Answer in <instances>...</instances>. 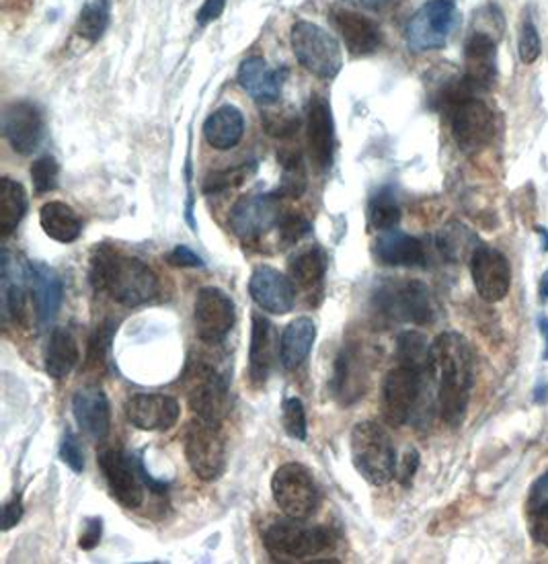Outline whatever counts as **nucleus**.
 I'll return each instance as SVG.
<instances>
[{"label": "nucleus", "instance_id": "16", "mask_svg": "<svg viewBox=\"0 0 548 564\" xmlns=\"http://www.w3.org/2000/svg\"><path fill=\"white\" fill-rule=\"evenodd\" d=\"M123 411L126 419L140 431L173 430L181 416L178 399L159 392L133 394L123 404Z\"/></svg>", "mask_w": 548, "mask_h": 564}, {"label": "nucleus", "instance_id": "5", "mask_svg": "<svg viewBox=\"0 0 548 564\" xmlns=\"http://www.w3.org/2000/svg\"><path fill=\"white\" fill-rule=\"evenodd\" d=\"M264 544L273 561H302L335 546V534L325 525L304 528L298 520L276 521L264 534Z\"/></svg>", "mask_w": 548, "mask_h": 564}, {"label": "nucleus", "instance_id": "14", "mask_svg": "<svg viewBox=\"0 0 548 564\" xmlns=\"http://www.w3.org/2000/svg\"><path fill=\"white\" fill-rule=\"evenodd\" d=\"M280 195H249L230 212V228L243 240H257L280 223Z\"/></svg>", "mask_w": 548, "mask_h": 564}, {"label": "nucleus", "instance_id": "1", "mask_svg": "<svg viewBox=\"0 0 548 564\" xmlns=\"http://www.w3.org/2000/svg\"><path fill=\"white\" fill-rule=\"evenodd\" d=\"M431 378L438 382V409L448 425L464 421L474 384V354L460 333L448 330L431 343Z\"/></svg>", "mask_w": 548, "mask_h": 564}, {"label": "nucleus", "instance_id": "27", "mask_svg": "<svg viewBox=\"0 0 548 564\" xmlns=\"http://www.w3.org/2000/svg\"><path fill=\"white\" fill-rule=\"evenodd\" d=\"M30 268H21L11 261V253L2 251V311L17 325L28 321V297H30Z\"/></svg>", "mask_w": 548, "mask_h": 564}, {"label": "nucleus", "instance_id": "47", "mask_svg": "<svg viewBox=\"0 0 548 564\" xmlns=\"http://www.w3.org/2000/svg\"><path fill=\"white\" fill-rule=\"evenodd\" d=\"M540 52H542V42H540L538 30H536L533 19H526L524 25H522V30H519V59H522L524 64H533V62L540 58Z\"/></svg>", "mask_w": 548, "mask_h": 564}, {"label": "nucleus", "instance_id": "21", "mask_svg": "<svg viewBox=\"0 0 548 564\" xmlns=\"http://www.w3.org/2000/svg\"><path fill=\"white\" fill-rule=\"evenodd\" d=\"M307 140L312 163L319 171H326L333 164L335 154V123L331 107L323 97H314L309 105Z\"/></svg>", "mask_w": 548, "mask_h": 564}, {"label": "nucleus", "instance_id": "49", "mask_svg": "<svg viewBox=\"0 0 548 564\" xmlns=\"http://www.w3.org/2000/svg\"><path fill=\"white\" fill-rule=\"evenodd\" d=\"M417 468H419V452L416 447H409L402 456L399 466H397V478H399L402 487H411L413 478L417 475Z\"/></svg>", "mask_w": 548, "mask_h": 564}, {"label": "nucleus", "instance_id": "42", "mask_svg": "<svg viewBox=\"0 0 548 564\" xmlns=\"http://www.w3.org/2000/svg\"><path fill=\"white\" fill-rule=\"evenodd\" d=\"M251 169L252 166H249V164H240V166H233V169H226V171L212 173L206 178V183H204V194H223L226 189L237 187L245 178L249 177Z\"/></svg>", "mask_w": 548, "mask_h": 564}, {"label": "nucleus", "instance_id": "11", "mask_svg": "<svg viewBox=\"0 0 548 564\" xmlns=\"http://www.w3.org/2000/svg\"><path fill=\"white\" fill-rule=\"evenodd\" d=\"M195 330L204 343H221L235 327V302L221 288H202L193 306Z\"/></svg>", "mask_w": 548, "mask_h": 564}, {"label": "nucleus", "instance_id": "26", "mask_svg": "<svg viewBox=\"0 0 548 564\" xmlns=\"http://www.w3.org/2000/svg\"><path fill=\"white\" fill-rule=\"evenodd\" d=\"M73 415L90 440L101 442L111 427V409L101 388H83L73 399Z\"/></svg>", "mask_w": 548, "mask_h": 564}, {"label": "nucleus", "instance_id": "10", "mask_svg": "<svg viewBox=\"0 0 548 564\" xmlns=\"http://www.w3.org/2000/svg\"><path fill=\"white\" fill-rule=\"evenodd\" d=\"M448 116L456 144L466 152L487 147L495 135L493 111L474 95L452 105L448 109Z\"/></svg>", "mask_w": 548, "mask_h": 564}, {"label": "nucleus", "instance_id": "44", "mask_svg": "<svg viewBox=\"0 0 548 564\" xmlns=\"http://www.w3.org/2000/svg\"><path fill=\"white\" fill-rule=\"evenodd\" d=\"M304 187H307V175H304V169L300 163V156L292 154V156L283 159L282 187L278 195L298 197V195L304 194Z\"/></svg>", "mask_w": 548, "mask_h": 564}, {"label": "nucleus", "instance_id": "24", "mask_svg": "<svg viewBox=\"0 0 548 564\" xmlns=\"http://www.w3.org/2000/svg\"><path fill=\"white\" fill-rule=\"evenodd\" d=\"M464 62H466V80L476 90H490L497 78V47L493 37L476 31L464 47Z\"/></svg>", "mask_w": 548, "mask_h": 564}, {"label": "nucleus", "instance_id": "12", "mask_svg": "<svg viewBox=\"0 0 548 564\" xmlns=\"http://www.w3.org/2000/svg\"><path fill=\"white\" fill-rule=\"evenodd\" d=\"M426 373L399 366L388 371L383 387V411L390 425H402L416 413Z\"/></svg>", "mask_w": 548, "mask_h": 564}, {"label": "nucleus", "instance_id": "38", "mask_svg": "<svg viewBox=\"0 0 548 564\" xmlns=\"http://www.w3.org/2000/svg\"><path fill=\"white\" fill-rule=\"evenodd\" d=\"M397 359L405 368L430 373L431 343L417 330H405L397 341Z\"/></svg>", "mask_w": 548, "mask_h": 564}, {"label": "nucleus", "instance_id": "55", "mask_svg": "<svg viewBox=\"0 0 548 564\" xmlns=\"http://www.w3.org/2000/svg\"><path fill=\"white\" fill-rule=\"evenodd\" d=\"M538 300H540V304H547L548 302V269L545 271L542 280H540V285H538Z\"/></svg>", "mask_w": 548, "mask_h": 564}, {"label": "nucleus", "instance_id": "53", "mask_svg": "<svg viewBox=\"0 0 548 564\" xmlns=\"http://www.w3.org/2000/svg\"><path fill=\"white\" fill-rule=\"evenodd\" d=\"M224 7H226V0H206L204 7L197 11V23L208 25L212 21H216L223 15Z\"/></svg>", "mask_w": 548, "mask_h": 564}, {"label": "nucleus", "instance_id": "30", "mask_svg": "<svg viewBox=\"0 0 548 564\" xmlns=\"http://www.w3.org/2000/svg\"><path fill=\"white\" fill-rule=\"evenodd\" d=\"M316 341V325L309 316H300L283 328L280 339V361L286 370H297L311 356Z\"/></svg>", "mask_w": 548, "mask_h": 564}, {"label": "nucleus", "instance_id": "41", "mask_svg": "<svg viewBox=\"0 0 548 564\" xmlns=\"http://www.w3.org/2000/svg\"><path fill=\"white\" fill-rule=\"evenodd\" d=\"M282 423L286 433L298 440V442H304L307 440V433H309V423H307V411H304V404L297 397L292 399H286L282 404Z\"/></svg>", "mask_w": 548, "mask_h": 564}, {"label": "nucleus", "instance_id": "37", "mask_svg": "<svg viewBox=\"0 0 548 564\" xmlns=\"http://www.w3.org/2000/svg\"><path fill=\"white\" fill-rule=\"evenodd\" d=\"M326 273V253L321 247H311L290 261V280L302 290L319 288Z\"/></svg>", "mask_w": 548, "mask_h": 564}, {"label": "nucleus", "instance_id": "17", "mask_svg": "<svg viewBox=\"0 0 548 564\" xmlns=\"http://www.w3.org/2000/svg\"><path fill=\"white\" fill-rule=\"evenodd\" d=\"M190 406L200 419L221 425L230 411V390L226 378L202 366L195 371V380L190 390Z\"/></svg>", "mask_w": 548, "mask_h": 564}, {"label": "nucleus", "instance_id": "7", "mask_svg": "<svg viewBox=\"0 0 548 564\" xmlns=\"http://www.w3.org/2000/svg\"><path fill=\"white\" fill-rule=\"evenodd\" d=\"M271 492L276 506L290 520L304 521L314 516L319 507V489L309 468L290 462L283 464L271 478Z\"/></svg>", "mask_w": 548, "mask_h": 564}, {"label": "nucleus", "instance_id": "50", "mask_svg": "<svg viewBox=\"0 0 548 564\" xmlns=\"http://www.w3.org/2000/svg\"><path fill=\"white\" fill-rule=\"evenodd\" d=\"M104 534V520L101 518H89L83 525V534L78 538V546L83 550H93L99 546Z\"/></svg>", "mask_w": 548, "mask_h": 564}, {"label": "nucleus", "instance_id": "58", "mask_svg": "<svg viewBox=\"0 0 548 564\" xmlns=\"http://www.w3.org/2000/svg\"><path fill=\"white\" fill-rule=\"evenodd\" d=\"M536 232H538V235H540V237H542V251H545V253H548V232H547V228H542V226H538V228H536Z\"/></svg>", "mask_w": 548, "mask_h": 564}, {"label": "nucleus", "instance_id": "56", "mask_svg": "<svg viewBox=\"0 0 548 564\" xmlns=\"http://www.w3.org/2000/svg\"><path fill=\"white\" fill-rule=\"evenodd\" d=\"M534 401H536V402H547L548 401L547 382H542V384H538V387H536V390H534Z\"/></svg>", "mask_w": 548, "mask_h": 564}, {"label": "nucleus", "instance_id": "33", "mask_svg": "<svg viewBox=\"0 0 548 564\" xmlns=\"http://www.w3.org/2000/svg\"><path fill=\"white\" fill-rule=\"evenodd\" d=\"M40 224H42L47 237L56 240V242H62V245L75 242L76 238L80 237V232H83V223L76 216L75 209L62 204V202L45 204L42 212H40Z\"/></svg>", "mask_w": 548, "mask_h": 564}, {"label": "nucleus", "instance_id": "46", "mask_svg": "<svg viewBox=\"0 0 548 564\" xmlns=\"http://www.w3.org/2000/svg\"><path fill=\"white\" fill-rule=\"evenodd\" d=\"M114 335H116V325L111 321H107L101 327L97 328L95 337L90 339L89 357H87L89 368H95V370L104 368L105 357H107V351L111 347Z\"/></svg>", "mask_w": 548, "mask_h": 564}, {"label": "nucleus", "instance_id": "19", "mask_svg": "<svg viewBox=\"0 0 548 564\" xmlns=\"http://www.w3.org/2000/svg\"><path fill=\"white\" fill-rule=\"evenodd\" d=\"M2 132L15 152L31 154L44 138V118L30 101H15L4 109Z\"/></svg>", "mask_w": 548, "mask_h": 564}, {"label": "nucleus", "instance_id": "32", "mask_svg": "<svg viewBox=\"0 0 548 564\" xmlns=\"http://www.w3.org/2000/svg\"><path fill=\"white\" fill-rule=\"evenodd\" d=\"M80 359L78 343L68 328H54L45 347V373L54 380H64L75 370Z\"/></svg>", "mask_w": 548, "mask_h": 564}, {"label": "nucleus", "instance_id": "52", "mask_svg": "<svg viewBox=\"0 0 548 564\" xmlns=\"http://www.w3.org/2000/svg\"><path fill=\"white\" fill-rule=\"evenodd\" d=\"M23 501H21V497H13L7 506L2 507V530L4 532H9V530H13L17 523L21 521L23 518Z\"/></svg>", "mask_w": 548, "mask_h": 564}, {"label": "nucleus", "instance_id": "4", "mask_svg": "<svg viewBox=\"0 0 548 564\" xmlns=\"http://www.w3.org/2000/svg\"><path fill=\"white\" fill-rule=\"evenodd\" d=\"M374 308L395 323L428 325L433 318L430 288L416 280H386L374 290Z\"/></svg>", "mask_w": 548, "mask_h": 564}, {"label": "nucleus", "instance_id": "35", "mask_svg": "<svg viewBox=\"0 0 548 564\" xmlns=\"http://www.w3.org/2000/svg\"><path fill=\"white\" fill-rule=\"evenodd\" d=\"M479 247H481L479 238L464 224L450 223L438 235V249L450 263H462L466 259L471 263L474 251Z\"/></svg>", "mask_w": 548, "mask_h": 564}, {"label": "nucleus", "instance_id": "6", "mask_svg": "<svg viewBox=\"0 0 548 564\" xmlns=\"http://www.w3.org/2000/svg\"><path fill=\"white\" fill-rule=\"evenodd\" d=\"M185 458L200 480H218L226 470V442L218 423L193 419L185 430Z\"/></svg>", "mask_w": 548, "mask_h": 564}, {"label": "nucleus", "instance_id": "57", "mask_svg": "<svg viewBox=\"0 0 548 564\" xmlns=\"http://www.w3.org/2000/svg\"><path fill=\"white\" fill-rule=\"evenodd\" d=\"M352 2L364 4V7H383V4H386L388 0H352Z\"/></svg>", "mask_w": 548, "mask_h": 564}, {"label": "nucleus", "instance_id": "2", "mask_svg": "<svg viewBox=\"0 0 548 564\" xmlns=\"http://www.w3.org/2000/svg\"><path fill=\"white\" fill-rule=\"evenodd\" d=\"M90 285L97 294H107L121 306L136 308L159 294V278L152 269L111 249H99L90 259Z\"/></svg>", "mask_w": 548, "mask_h": 564}, {"label": "nucleus", "instance_id": "54", "mask_svg": "<svg viewBox=\"0 0 548 564\" xmlns=\"http://www.w3.org/2000/svg\"><path fill=\"white\" fill-rule=\"evenodd\" d=\"M538 328H540V335L545 339V359L548 361V316H538Z\"/></svg>", "mask_w": 548, "mask_h": 564}, {"label": "nucleus", "instance_id": "36", "mask_svg": "<svg viewBox=\"0 0 548 564\" xmlns=\"http://www.w3.org/2000/svg\"><path fill=\"white\" fill-rule=\"evenodd\" d=\"M528 532L538 546L548 549V473L540 476L528 492L526 501Z\"/></svg>", "mask_w": 548, "mask_h": 564}, {"label": "nucleus", "instance_id": "15", "mask_svg": "<svg viewBox=\"0 0 548 564\" xmlns=\"http://www.w3.org/2000/svg\"><path fill=\"white\" fill-rule=\"evenodd\" d=\"M97 462H99L109 490L119 506H123L126 509H138L142 506L144 492H142V485L138 478L140 475H138L136 458H130L128 454H123L116 447H107L99 454Z\"/></svg>", "mask_w": 548, "mask_h": 564}, {"label": "nucleus", "instance_id": "40", "mask_svg": "<svg viewBox=\"0 0 548 564\" xmlns=\"http://www.w3.org/2000/svg\"><path fill=\"white\" fill-rule=\"evenodd\" d=\"M372 228L386 232L393 230L400 223V206L395 194L390 189H380L372 197L368 208Z\"/></svg>", "mask_w": 548, "mask_h": 564}, {"label": "nucleus", "instance_id": "25", "mask_svg": "<svg viewBox=\"0 0 548 564\" xmlns=\"http://www.w3.org/2000/svg\"><path fill=\"white\" fill-rule=\"evenodd\" d=\"M286 70H273L267 62L259 56L245 59L238 68V83L243 90H247L257 104L273 105L282 95Z\"/></svg>", "mask_w": 548, "mask_h": 564}, {"label": "nucleus", "instance_id": "23", "mask_svg": "<svg viewBox=\"0 0 548 564\" xmlns=\"http://www.w3.org/2000/svg\"><path fill=\"white\" fill-rule=\"evenodd\" d=\"M280 356L276 327L261 314H252L251 345H249V376L255 387H264Z\"/></svg>", "mask_w": 548, "mask_h": 564}, {"label": "nucleus", "instance_id": "51", "mask_svg": "<svg viewBox=\"0 0 548 564\" xmlns=\"http://www.w3.org/2000/svg\"><path fill=\"white\" fill-rule=\"evenodd\" d=\"M166 261L173 268H204V259L200 254L193 253L192 249L185 247V245L175 247L166 257Z\"/></svg>", "mask_w": 548, "mask_h": 564}, {"label": "nucleus", "instance_id": "22", "mask_svg": "<svg viewBox=\"0 0 548 564\" xmlns=\"http://www.w3.org/2000/svg\"><path fill=\"white\" fill-rule=\"evenodd\" d=\"M331 19L335 30L340 31L341 40L350 54L354 56H368L378 50L383 42L380 28L368 17L359 15L356 11L335 7L331 11Z\"/></svg>", "mask_w": 548, "mask_h": 564}, {"label": "nucleus", "instance_id": "34", "mask_svg": "<svg viewBox=\"0 0 548 564\" xmlns=\"http://www.w3.org/2000/svg\"><path fill=\"white\" fill-rule=\"evenodd\" d=\"M28 214V194L13 178H0V235L11 237Z\"/></svg>", "mask_w": 548, "mask_h": 564}, {"label": "nucleus", "instance_id": "8", "mask_svg": "<svg viewBox=\"0 0 548 564\" xmlns=\"http://www.w3.org/2000/svg\"><path fill=\"white\" fill-rule=\"evenodd\" d=\"M292 50L298 62L319 78H333L340 75L343 56L341 45L329 31L298 21L292 28Z\"/></svg>", "mask_w": 548, "mask_h": 564}, {"label": "nucleus", "instance_id": "28", "mask_svg": "<svg viewBox=\"0 0 548 564\" xmlns=\"http://www.w3.org/2000/svg\"><path fill=\"white\" fill-rule=\"evenodd\" d=\"M30 285L37 318L45 327L58 314L62 296H64V285L58 273L40 261L30 265Z\"/></svg>", "mask_w": 548, "mask_h": 564}, {"label": "nucleus", "instance_id": "13", "mask_svg": "<svg viewBox=\"0 0 548 564\" xmlns=\"http://www.w3.org/2000/svg\"><path fill=\"white\" fill-rule=\"evenodd\" d=\"M471 275H473L476 294L485 302H502L512 288V268L502 251L481 245L471 259Z\"/></svg>", "mask_w": 548, "mask_h": 564}, {"label": "nucleus", "instance_id": "3", "mask_svg": "<svg viewBox=\"0 0 548 564\" xmlns=\"http://www.w3.org/2000/svg\"><path fill=\"white\" fill-rule=\"evenodd\" d=\"M352 462L357 475L374 487H385L397 476V449L385 427L374 421L357 423L352 431Z\"/></svg>", "mask_w": 548, "mask_h": 564}, {"label": "nucleus", "instance_id": "31", "mask_svg": "<svg viewBox=\"0 0 548 564\" xmlns=\"http://www.w3.org/2000/svg\"><path fill=\"white\" fill-rule=\"evenodd\" d=\"M245 134V118L233 105L216 109L204 123V138L212 149L230 150Z\"/></svg>", "mask_w": 548, "mask_h": 564}, {"label": "nucleus", "instance_id": "18", "mask_svg": "<svg viewBox=\"0 0 548 564\" xmlns=\"http://www.w3.org/2000/svg\"><path fill=\"white\" fill-rule=\"evenodd\" d=\"M249 294L259 308L280 316L292 312L297 304L294 282L269 265H261L252 271Z\"/></svg>", "mask_w": 548, "mask_h": 564}, {"label": "nucleus", "instance_id": "9", "mask_svg": "<svg viewBox=\"0 0 548 564\" xmlns=\"http://www.w3.org/2000/svg\"><path fill=\"white\" fill-rule=\"evenodd\" d=\"M456 25L454 0H430L407 25V45L413 52H431L444 47Z\"/></svg>", "mask_w": 548, "mask_h": 564}, {"label": "nucleus", "instance_id": "29", "mask_svg": "<svg viewBox=\"0 0 548 564\" xmlns=\"http://www.w3.org/2000/svg\"><path fill=\"white\" fill-rule=\"evenodd\" d=\"M376 257L390 268H421L426 263V247L419 238L393 228L376 240Z\"/></svg>", "mask_w": 548, "mask_h": 564}, {"label": "nucleus", "instance_id": "45", "mask_svg": "<svg viewBox=\"0 0 548 564\" xmlns=\"http://www.w3.org/2000/svg\"><path fill=\"white\" fill-rule=\"evenodd\" d=\"M278 228H280V240H282L283 247H292V245H297V242H300L302 238L311 232L312 226L309 223V218H304L302 214L288 212V214H283L282 218H280Z\"/></svg>", "mask_w": 548, "mask_h": 564}, {"label": "nucleus", "instance_id": "20", "mask_svg": "<svg viewBox=\"0 0 548 564\" xmlns=\"http://www.w3.org/2000/svg\"><path fill=\"white\" fill-rule=\"evenodd\" d=\"M368 382V370H366V357L357 345H347L341 349L340 356L335 359V371H333V397L341 404H354L359 401L366 392Z\"/></svg>", "mask_w": 548, "mask_h": 564}, {"label": "nucleus", "instance_id": "39", "mask_svg": "<svg viewBox=\"0 0 548 564\" xmlns=\"http://www.w3.org/2000/svg\"><path fill=\"white\" fill-rule=\"evenodd\" d=\"M109 15H111L109 0H90L89 4H85L83 13L78 17L76 33L80 37H85L87 42L101 40V35L109 25Z\"/></svg>", "mask_w": 548, "mask_h": 564}, {"label": "nucleus", "instance_id": "48", "mask_svg": "<svg viewBox=\"0 0 548 564\" xmlns=\"http://www.w3.org/2000/svg\"><path fill=\"white\" fill-rule=\"evenodd\" d=\"M60 458L76 475L85 473V452H83V446H80V442H78V437L73 431H66L64 437H62Z\"/></svg>", "mask_w": 548, "mask_h": 564}, {"label": "nucleus", "instance_id": "43", "mask_svg": "<svg viewBox=\"0 0 548 564\" xmlns=\"http://www.w3.org/2000/svg\"><path fill=\"white\" fill-rule=\"evenodd\" d=\"M60 164L54 156H44L31 166V178L37 194H50L58 185Z\"/></svg>", "mask_w": 548, "mask_h": 564}]
</instances>
